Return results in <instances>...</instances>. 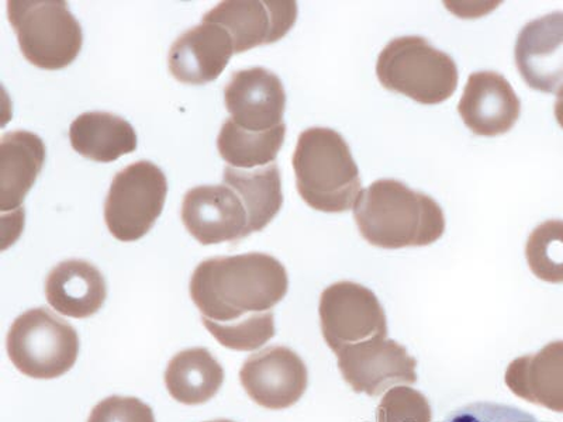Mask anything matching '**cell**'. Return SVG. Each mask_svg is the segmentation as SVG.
<instances>
[{
  "mask_svg": "<svg viewBox=\"0 0 563 422\" xmlns=\"http://www.w3.org/2000/svg\"><path fill=\"white\" fill-rule=\"evenodd\" d=\"M288 288V273L278 259L251 253L205 260L195 269L189 290L205 319L231 323L268 313Z\"/></svg>",
  "mask_w": 563,
  "mask_h": 422,
  "instance_id": "6da1fadb",
  "label": "cell"
},
{
  "mask_svg": "<svg viewBox=\"0 0 563 422\" xmlns=\"http://www.w3.org/2000/svg\"><path fill=\"white\" fill-rule=\"evenodd\" d=\"M354 218L362 237L384 249L431 245L445 231L441 206L395 179H379L362 190Z\"/></svg>",
  "mask_w": 563,
  "mask_h": 422,
  "instance_id": "7a4b0ae2",
  "label": "cell"
},
{
  "mask_svg": "<svg viewBox=\"0 0 563 422\" xmlns=\"http://www.w3.org/2000/svg\"><path fill=\"white\" fill-rule=\"evenodd\" d=\"M294 169L298 192L311 209L324 213L354 209L362 192L360 169L335 130H305L296 145Z\"/></svg>",
  "mask_w": 563,
  "mask_h": 422,
  "instance_id": "3957f363",
  "label": "cell"
},
{
  "mask_svg": "<svg viewBox=\"0 0 563 422\" xmlns=\"http://www.w3.org/2000/svg\"><path fill=\"white\" fill-rule=\"evenodd\" d=\"M382 87L420 104H440L455 93L457 68L449 54L419 35L391 40L376 64Z\"/></svg>",
  "mask_w": 563,
  "mask_h": 422,
  "instance_id": "277c9868",
  "label": "cell"
},
{
  "mask_svg": "<svg viewBox=\"0 0 563 422\" xmlns=\"http://www.w3.org/2000/svg\"><path fill=\"white\" fill-rule=\"evenodd\" d=\"M9 22L24 58L34 67L67 68L82 48V29L62 0H12Z\"/></svg>",
  "mask_w": 563,
  "mask_h": 422,
  "instance_id": "5b68a950",
  "label": "cell"
},
{
  "mask_svg": "<svg viewBox=\"0 0 563 422\" xmlns=\"http://www.w3.org/2000/svg\"><path fill=\"white\" fill-rule=\"evenodd\" d=\"M8 354L19 371L33 379H57L73 369L79 336L73 325L38 308L19 315L8 334Z\"/></svg>",
  "mask_w": 563,
  "mask_h": 422,
  "instance_id": "8992f818",
  "label": "cell"
},
{
  "mask_svg": "<svg viewBox=\"0 0 563 422\" xmlns=\"http://www.w3.org/2000/svg\"><path fill=\"white\" fill-rule=\"evenodd\" d=\"M167 193V178L148 160L120 170L104 203V221L110 234L122 243L143 238L163 213Z\"/></svg>",
  "mask_w": 563,
  "mask_h": 422,
  "instance_id": "52a82bcc",
  "label": "cell"
},
{
  "mask_svg": "<svg viewBox=\"0 0 563 422\" xmlns=\"http://www.w3.org/2000/svg\"><path fill=\"white\" fill-rule=\"evenodd\" d=\"M319 313L321 333L334 354L345 346L387 338L386 314L378 298L354 281L329 286L321 293Z\"/></svg>",
  "mask_w": 563,
  "mask_h": 422,
  "instance_id": "ba28073f",
  "label": "cell"
},
{
  "mask_svg": "<svg viewBox=\"0 0 563 422\" xmlns=\"http://www.w3.org/2000/svg\"><path fill=\"white\" fill-rule=\"evenodd\" d=\"M343 378L355 393L380 396L397 385H415L417 360L394 340L374 338L336 352Z\"/></svg>",
  "mask_w": 563,
  "mask_h": 422,
  "instance_id": "9c48e42d",
  "label": "cell"
},
{
  "mask_svg": "<svg viewBox=\"0 0 563 422\" xmlns=\"http://www.w3.org/2000/svg\"><path fill=\"white\" fill-rule=\"evenodd\" d=\"M245 393L268 410L295 406L308 389V368L295 351L271 346L251 355L240 370Z\"/></svg>",
  "mask_w": 563,
  "mask_h": 422,
  "instance_id": "30bf717a",
  "label": "cell"
},
{
  "mask_svg": "<svg viewBox=\"0 0 563 422\" xmlns=\"http://www.w3.org/2000/svg\"><path fill=\"white\" fill-rule=\"evenodd\" d=\"M298 18V3L291 0H229L203 16L219 24L233 38L234 53L241 54L284 38Z\"/></svg>",
  "mask_w": 563,
  "mask_h": 422,
  "instance_id": "8fae6325",
  "label": "cell"
},
{
  "mask_svg": "<svg viewBox=\"0 0 563 422\" xmlns=\"http://www.w3.org/2000/svg\"><path fill=\"white\" fill-rule=\"evenodd\" d=\"M183 221L202 245L235 243L251 234L244 204L228 185L190 189L183 203Z\"/></svg>",
  "mask_w": 563,
  "mask_h": 422,
  "instance_id": "7c38bea8",
  "label": "cell"
},
{
  "mask_svg": "<svg viewBox=\"0 0 563 422\" xmlns=\"http://www.w3.org/2000/svg\"><path fill=\"white\" fill-rule=\"evenodd\" d=\"M515 55L528 87L558 97L563 90V12L527 23L517 37Z\"/></svg>",
  "mask_w": 563,
  "mask_h": 422,
  "instance_id": "4fadbf2b",
  "label": "cell"
},
{
  "mask_svg": "<svg viewBox=\"0 0 563 422\" xmlns=\"http://www.w3.org/2000/svg\"><path fill=\"white\" fill-rule=\"evenodd\" d=\"M231 120L249 132H269L284 123L286 93L282 80L265 68L239 70L224 89Z\"/></svg>",
  "mask_w": 563,
  "mask_h": 422,
  "instance_id": "5bb4252c",
  "label": "cell"
},
{
  "mask_svg": "<svg viewBox=\"0 0 563 422\" xmlns=\"http://www.w3.org/2000/svg\"><path fill=\"white\" fill-rule=\"evenodd\" d=\"M457 112L472 133L497 137L515 127L521 103L509 80L493 70H482L467 79Z\"/></svg>",
  "mask_w": 563,
  "mask_h": 422,
  "instance_id": "9a60e30c",
  "label": "cell"
},
{
  "mask_svg": "<svg viewBox=\"0 0 563 422\" xmlns=\"http://www.w3.org/2000/svg\"><path fill=\"white\" fill-rule=\"evenodd\" d=\"M233 54V38L228 30L202 22L173 44L168 55L169 70L185 85L210 84L223 74Z\"/></svg>",
  "mask_w": 563,
  "mask_h": 422,
  "instance_id": "2e32d148",
  "label": "cell"
},
{
  "mask_svg": "<svg viewBox=\"0 0 563 422\" xmlns=\"http://www.w3.org/2000/svg\"><path fill=\"white\" fill-rule=\"evenodd\" d=\"M48 304L70 319H89L103 308L108 298L104 276L82 259L58 264L45 281Z\"/></svg>",
  "mask_w": 563,
  "mask_h": 422,
  "instance_id": "e0dca14e",
  "label": "cell"
},
{
  "mask_svg": "<svg viewBox=\"0 0 563 422\" xmlns=\"http://www.w3.org/2000/svg\"><path fill=\"white\" fill-rule=\"evenodd\" d=\"M505 380L512 393L528 403L563 413V341L512 360Z\"/></svg>",
  "mask_w": 563,
  "mask_h": 422,
  "instance_id": "ac0fdd59",
  "label": "cell"
},
{
  "mask_svg": "<svg viewBox=\"0 0 563 422\" xmlns=\"http://www.w3.org/2000/svg\"><path fill=\"white\" fill-rule=\"evenodd\" d=\"M45 163L43 140L33 133L12 132L0 141V210L22 209Z\"/></svg>",
  "mask_w": 563,
  "mask_h": 422,
  "instance_id": "d6986e66",
  "label": "cell"
},
{
  "mask_svg": "<svg viewBox=\"0 0 563 422\" xmlns=\"http://www.w3.org/2000/svg\"><path fill=\"white\" fill-rule=\"evenodd\" d=\"M73 148L95 163H113L137 148L133 125L112 113H84L69 129Z\"/></svg>",
  "mask_w": 563,
  "mask_h": 422,
  "instance_id": "ffe728a7",
  "label": "cell"
},
{
  "mask_svg": "<svg viewBox=\"0 0 563 422\" xmlns=\"http://www.w3.org/2000/svg\"><path fill=\"white\" fill-rule=\"evenodd\" d=\"M224 370L205 348L176 354L165 371V385L173 399L186 406L208 403L223 386Z\"/></svg>",
  "mask_w": 563,
  "mask_h": 422,
  "instance_id": "44dd1931",
  "label": "cell"
},
{
  "mask_svg": "<svg viewBox=\"0 0 563 422\" xmlns=\"http://www.w3.org/2000/svg\"><path fill=\"white\" fill-rule=\"evenodd\" d=\"M223 180L243 202L249 214L251 233L263 231L284 204L280 173L276 164L258 170L228 167L224 169Z\"/></svg>",
  "mask_w": 563,
  "mask_h": 422,
  "instance_id": "7402d4cb",
  "label": "cell"
},
{
  "mask_svg": "<svg viewBox=\"0 0 563 422\" xmlns=\"http://www.w3.org/2000/svg\"><path fill=\"white\" fill-rule=\"evenodd\" d=\"M286 125L269 130V132H249L241 129L233 120H225L220 130L218 148L221 158L235 169H254L268 167L278 157L284 145Z\"/></svg>",
  "mask_w": 563,
  "mask_h": 422,
  "instance_id": "603a6c76",
  "label": "cell"
},
{
  "mask_svg": "<svg viewBox=\"0 0 563 422\" xmlns=\"http://www.w3.org/2000/svg\"><path fill=\"white\" fill-rule=\"evenodd\" d=\"M526 256L531 273L548 284H563V221L548 220L528 237Z\"/></svg>",
  "mask_w": 563,
  "mask_h": 422,
  "instance_id": "cb8c5ba5",
  "label": "cell"
},
{
  "mask_svg": "<svg viewBox=\"0 0 563 422\" xmlns=\"http://www.w3.org/2000/svg\"><path fill=\"white\" fill-rule=\"evenodd\" d=\"M202 321L220 345L233 351L260 349L275 336L273 311L244 316V319L231 321V323H218V321H211L205 316H202Z\"/></svg>",
  "mask_w": 563,
  "mask_h": 422,
  "instance_id": "d4e9b609",
  "label": "cell"
},
{
  "mask_svg": "<svg viewBox=\"0 0 563 422\" xmlns=\"http://www.w3.org/2000/svg\"><path fill=\"white\" fill-rule=\"evenodd\" d=\"M378 422H431L429 400L410 387H394L387 391L376 413Z\"/></svg>",
  "mask_w": 563,
  "mask_h": 422,
  "instance_id": "484cf974",
  "label": "cell"
},
{
  "mask_svg": "<svg viewBox=\"0 0 563 422\" xmlns=\"http://www.w3.org/2000/svg\"><path fill=\"white\" fill-rule=\"evenodd\" d=\"M88 422H155L153 409L135 397L112 396L93 407Z\"/></svg>",
  "mask_w": 563,
  "mask_h": 422,
  "instance_id": "4316f807",
  "label": "cell"
},
{
  "mask_svg": "<svg viewBox=\"0 0 563 422\" xmlns=\"http://www.w3.org/2000/svg\"><path fill=\"white\" fill-rule=\"evenodd\" d=\"M446 422H538L534 415L517 407L497 403H472L457 409Z\"/></svg>",
  "mask_w": 563,
  "mask_h": 422,
  "instance_id": "83f0119b",
  "label": "cell"
},
{
  "mask_svg": "<svg viewBox=\"0 0 563 422\" xmlns=\"http://www.w3.org/2000/svg\"><path fill=\"white\" fill-rule=\"evenodd\" d=\"M555 118L558 124L563 129V90L560 95H558V99L555 102Z\"/></svg>",
  "mask_w": 563,
  "mask_h": 422,
  "instance_id": "f1b7e54d",
  "label": "cell"
},
{
  "mask_svg": "<svg viewBox=\"0 0 563 422\" xmlns=\"http://www.w3.org/2000/svg\"><path fill=\"white\" fill-rule=\"evenodd\" d=\"M208 422H233V421H229V420H219V421H208Z\"/></svg>",
  "mask_w": 563,
  "mask_h": 422,
  "instance_id": "f546056e",
  "label": "cell"
}]
</instances>
